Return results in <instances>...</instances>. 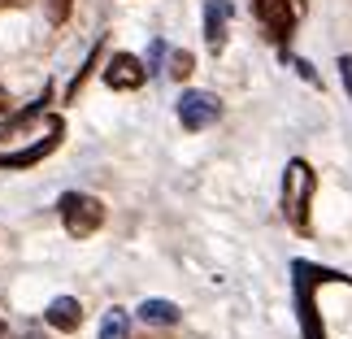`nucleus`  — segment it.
Masks as SVG:
<instances>
[{"mask_svg": "<svg viewBox=\"0 0 352 339\" xmlns=\"http://www.w3.org/2000/svg\"><path fill=\"white\" fill-rule=\"evenodd\" d=\"M192 70H196V57H192V52H187V48L170 52V78H179V83H183V78L192 74Z\"/></svg>", "mask_w": 352, "mask_h": 339, "instance_id": "ddd939ff", "label": "nucleus"}, {"mask_svg": "<svg viewBox=\"0 0 352 339\" xmlns=\"http://www.w3.org/2000/svg\"><path fill=\"white\" fill-rule=\"evenodd\" d=\"M314 192H318V174L305 157H292L283 170V218L296 235H309V213H314Z\"/></svg>", "mask_w": 352, "mask_h": 339, "instance_id": "f03ea898", "label": "nucleus"}, {"mask_svg": "<svg viewBox=\"0 0 352 339\" xmlns=\"http://www.w3.org/2000/svg\"><path fill=\"white\" fill-rule=\"evenodd\" d=\"M9 113H13V100H9V91H5V87H0V122H5Z\"/></svg>", "mask_w": 352, "mask_h": 339, "instance_id": "dca6fc26", "label": "nucleus"}, {"mask_svg": "<svg viewBox=\"0 0 352 339\" xmlns=\"http://www.w3.org/2000/svg\"><path fill=\"white\" fill-rule=\"evenodd\" d=\"M292 65H296V74H300L305 83H314V87H318V70H314L309 61H292Z\"/></svg>", "mask_w": 352, "mask_h": 339, "instance_id": "4468645a", "label": "nucleus"}, {"mask_svg": "<svg viewBox=\"0 0 352 339\" xmlns=\"http://www.w3.org/2000/svg\"><path fill=\"white\" fill-rule=\"evenodd\" d=\"M57 209H61V226H65V235H70V239H87V235H96V230L104 226V200L100 196L65 192L57 200Z\"/></svg>", "mask_w": 352, "mask_h": 339, "instance_id": "7ed1b4c3", "label": "nucleus"}, {"mask_svg": "<svg viewBox=\"0 0 352 339\" xmlns=\"http://www.w3.org/2000/svg\"><path fill=\"white\" fill-rule=\"evenodd\" d=\"M61 140H65V122H61V118H48V127H44V135H39V140H31L26 148H18V153H0V170H31V166H39L44 157L57 153Z\"/></svg>", "mask_w": 352, "mask_h": 339, "instance_id": "20e7f679", "label": "nucleus"}, {"mask_svg": "<svg viewBox=\"0 0 352 339\" xmlns=\"http://www.w3.org/2000/svg\"><path fill=\"white\" fill-rule=\"evenodd\" d=\"M322 283H348L352 287V274H335V270H322L314 261H292L296 318H300V335L305 339H327V327H322V314H318V287Z\"/></svg>", "mask_w": 352, "mask_h": 339, "instance_id": "f257e3e1", "label": "nucleus"}, {"mask_svg": "<svg viewBox=\"0 0 352 339\" xmlns=\"http://www.w3.org/2000/svg\"><path fill=\"white\" fill-rule=\"evenodd\" d=\"M340 74H344V87H348V96H352V57H340Z\"/></svg>", "mask_w": 352, "mask_h": 339, "instance_id": "2eb2a0df", "label": "nucleus"}, {"mask_svg": "<svg viewBox=\"0 0 352 339\" xmlns=\"http://www.w3.org/2000/svg\"><path fill=\"white\" fill-rule=\"evenodd\" d=\"M222 118V100L213 91H183L179 96V122L183 131H205Z\"/></svg>", "mask_w": 352, "mask_h": 339, "instance_id": "423d86ee", "label": "nucleus"}, {"mask_svg": "<svg viewBox=\"0 0 352 339\" xmlns=\"http://www.w3.org/2000/svg\"><path fill=\"white\" fill-rule=\"evenodd\" d=\"M231 0H205V44L218 57L226 48V35H231Z\"/></svg>", "mask_w": 352, "mask_h": 339, "instance_id": "1a4fd4ad", "label": "nucleus"}, {"mask_svg": "<svg viewBox=\"0 0 352 339\" xmlns=\"http://www.w3.org/2000/svg\"><path fill=\"white\" fill-rule=\"evenodd\" d=\"M0 331H5V322H0Z\"/></svg>", "mask_w": 352, "mask_h": 339, "instance_id": "6ab92c4d", "label": "nucleus"}, {"mask_svg": "<svg viewBox=\"0 0 352 339\" xmlns=\"http://www.w3.org/2000/svg\"><path fill=\"white\" fill-rule=\"evenodd\" d=\"M252 13H256V22H261V31L274 39L278 48H287V39L296 35V9H292V0H248Z\"/></svg>", "mask_w": 352, "mask_h": 339, "instance_id": "39448f33", "label": "nucleus"}, {"mask_svg": "<svg viewBox=\"0 0 352 339\" xmlns=\"http://www.w3.org/2000/svg\"><path fill=\"white\" fill-rule=\"evenodd\" d=\"M0 339H18V335H13V331H9V327H5V331H0Z\"/></svg>", "mask_w": 352, "mask_h": 339, "instance_id": "f3484780", "label": "nucleus"}, {"mask_svg": "<svg viewBox=\"0 0 352 339\" xmlns=\"http://www.w3.org/2000/svg\"><path fill=\"white\" fill-rule=\"evenodd\" d=\"M5 5H18V0H0V9H5Z\"/></svg>", "mask_w": 352, "mask_h": 339, "instance_id": "a211bd4d", "label": "nucleus"}, {"mask_svg": "<svg viewBox=\"0 0 352 339\" xmlns=\"http://www.w3.org/2000/svg\"><path fill=\"white\" fill-rule=\"evenodd\" d=\"M104 83L113 91H140L148 83V70L140 57H131V52H113L109 65H104Z\"/></svg>", "mask_w": 352, "mask_h": 339, "instance_id": "0eeeda50", "label": "nucleus"}, {"mask_svg": "<svg viewBox=\"0 0 352 339\" xmlns=\"http://www.w3.org/2000/svg\"><path fill=\"white\" fill-rule=\"evenodd\" d=\"M100 339H131V318L126 309H109L100 318Z\"/></svg>", "mask_w": 352, "mask_h": 339, "instance_id": "f8f14e48", "label": "nucleus"}, {"mask_svg": "<svg viewBox=\"0 0 352 339\" xmlns=\"http://www.w3.org/2000/svg\"><path fill=\"white\" fill-rule=\"evenodd\" d=\"M48 105H52V87H44L31 105H26V109H13L5 122H0V144H5V140H18V135H26L39 118H48Z\"/></svg>", "mask_w": 352, "mask_h": 339, "instance_id": "6e6552de", "label": "nucleus"}, {"mask_svg": "<svg viewBox=\"0 0 352 339\" xmlns=\"http://www.w3.org/2000/svg\"><path fill=\"white\" fill-rule=\"evenodd\" d=\"M44 322L52 331H61V335H74L78 327H83V305H78L74 296H57V300L44 309Z\"/></svg>", "mask_w": 352, "mask_h": 339, "instance_id": "9d476101", "label": "nucleus"}, {"mask_svg": "<svg viewBox=\"0 0 352 339\" xmlns=\"http://www.w3.org/2000/svg\"><path fill=\"white\" fill-rule=\"evenodd\" d=\"M179 318H183V309L174 300H157V296H153V300L140 305V322H144V327H174Z\"/></svg>", "mask_w": 352, "mask_h": 339, "instance_id": "9b49d317", "label": "nucleus"}]
</instances>
